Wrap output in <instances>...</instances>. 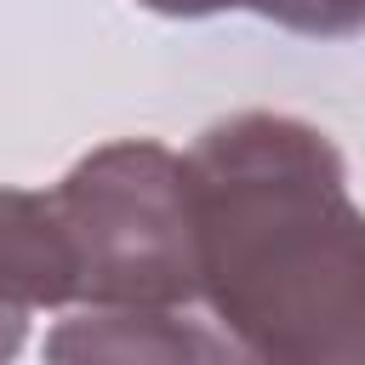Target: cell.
I'll use <instances>...</instances> for the list:
<instances>
[{
	"mask_svg": "<svg viewBox=\"0 0 365 365\" xmlns=\"http://www.w3.org/2000/svg\"><path fill=\"white\" fill-rule=\"evenodd\" d=\"M51 200L74 240L86 308H200L188 160L177 148L154 137L97 143L57 177Z\"/></svg>",
	"mask_w": 365,
	"mask_h": 365,
	"instance_id": "2",
	"label": "cell"
},
{
	"mask_svg": "<svg viewBox=\"0 0 365 365\" xmlns=\"http://www.w3.org/2000/svg\"><path fill=\"white\" fill-rule=\"evenodd\" d=\"M46 359H200V365H222V359H245L240 342L200 308H68L51 336H46Z\"/></svg>",
	"mask_w": 365,
	"mask_h": 365,
	"instance_id": "3",
	"label": "cell"
},
{
	"mask_svg": "<svg viewBox=\"0 0 365 365\" xmlns=\"http://www.w3.org/2000/svg\"><path fill=\"white\" fill-rule=\"evenodd\" d=\"M200 308L262 365H365V211L342 148L240 108L188 143Z\"/></svg>",
	"mask_w": 365,
	"mask_h": 365,
	"instance_id": "1",
	"label": "cell"
},
{
	"mask_svg": "<svg viewBox=\"0 0 365 365\" xmlns=\"http://www.w3.org/2000/svg\"><path fill=\"white\" fill-rule=\"evenodd\" d=\"M137 6L154 11V17H177V23L251 11L274 29L302 34V40H354V34H365V0H137Z\"/></svg>",
	"mask_w": 365,
	"mask_h": 365,
	"instance_id": "5",
	"label": "cell"
},
{
	"mask_svg": "<svg viewBox=\"0 0 365 365\" xmlns=\"http://www.w3.org/2000/svg\"><path fill=\"white\" fill-rule=\"evenodd\" d=\"M29 319H34V314L0 302V359H17V354H23V342H29Z\"/></svg>",
	"mask_w": 365,
	"mask_h": 365,
	"instance_id": "6",
	"label": "cell"
},
{
	"mask_svg": "<svg viewBox=\"0 0 365 365\" xmlns=\"http://www.w3.org/2000/svg\"><path fill=\"white\" fill-rule=\"evenodd\" d=\"M0 302L23 314L80 302V262L51 188L0 182Z\"/></svg>",
	"mask_w": 365,
	"mask_h": 365,
	"instance_id": "4",
	"label": "cell"
}]
</instances>
